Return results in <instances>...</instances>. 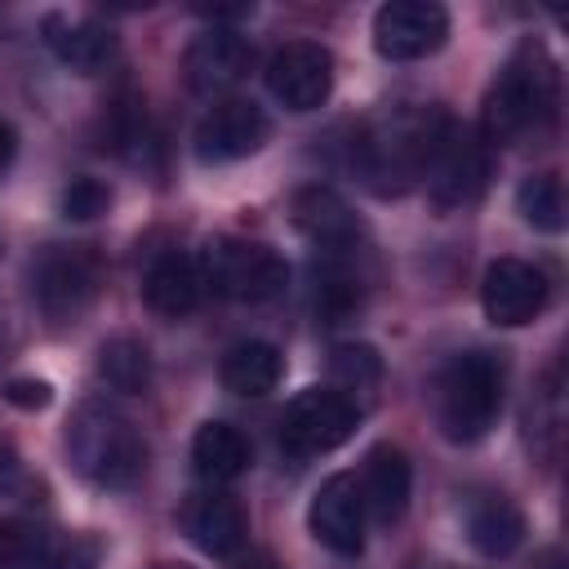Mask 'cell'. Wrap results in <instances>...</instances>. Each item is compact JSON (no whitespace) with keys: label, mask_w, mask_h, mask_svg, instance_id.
Listing matches in <instances>:
<instances>
[{"label":"cell","mask_w":569,"mask_h":569,"mask_svg":"<svg viewBox=\"0 0 569 569\" xmlns=\"http://www.w3.org/2000/svg\"><path fill=\"white\" fill-rule=\"evenodd\" d=\"M449 116L440 107H391L356 138V164L378 196H400L427 178Z\"/></svg>","instance_id":"obj_1"},{"label":"cell","mask_w":569,"mask_h":569,"mask_svg":"<svg viewBox=\"0 0 569 569\" xmlns=\"http://www.w3.org/2000/svg\"><path fill=\"white\" fill-rule=\"evenodd\" d=\"M556 111V62L538 40L520 44L485 93L480 138L485 147H511L538 133Z\"/></svg>","instance_id":"obj_2"},{"label":"cell","mask_w":569,"mask_h":569,"mask_svg":"<svg viewBox=\"0 0 569 569\" xmlns=\"http://www.w3.org/2000/svg\"><path fill=\"white\" fill-rule=\"evenodd\" d=\"M67 458L98 489H124L147 471V436L107 400H84L67 422Z\"/></svg>","instance_id":"obj_3"},{"label":"cell","mask_w":569,"mask_h":569,"mask_svg":"<svg viewBox=\"0 0 569 569\" xmlns=\"http://www.w3.org/2000/svg\"><path fill=\"white\" fill-rule=\"evenodd\" d=\"M507 365L493 351H462L436 378V427L453 445H476L502 413Z\"/></svg>","instance_id":"obj_4"},{"label":"cell","mask_w":569,"mask_h":569,"mask_svg":"<svg viewBox=\"0 0 569 569\" xmlns=\"http://www.w3.org/2000/svg\"><path fill=\"white\" fill-rule=\"evenodd\" d=\"M102 280H107V267L93 244H44L27 267L31 302L53 329L76 325L98 302Z\"/></svg>","instance_id":"obj_5"},{"label":"cell","mask_w":569,"mask_h":569,"mask_svg":"<svg viewBox=\"0 0 569 569\" xmlns=\"http://www.w3.org/2000/svg\"><path fill=\"white\" fill-rule=\"evenodd\" d=\"M200 280L218 298L231 302H271L289 284V267L271 244L240 240V236H218L200 249Z\"/></svg>","instance_id":"obj_6"},{"label":"cell","mask_w":569,"mask_h":569,"mask_svg":"<svg viewBox=\"0 0 569 569\" xmlns=\"http://www.w3.org/2000/svg\"><path fill=\"white\" fill-rule=\"evenodd\" d=\"M356 422L360 409L347 396H338L333 387H307L280 413V445L293 458H320L347 445L356 436Z\"/></svg>","instance_id":"obj_7"},{"label":"cell","mask_w":569,"mask_h":569,"mask_svg":"<svg viewBox=\"0 0 569 569\" xmlns=\"http://www.w3.org/2000/svg\"><path fill=\"white\" fill-rule=\"evenodd\" d=\"M485 178H489V147L476 129L467 124H445L436 151H431V164H427V187H431V200L440 209H462L471 204L480 191H485Z\"/></svg>","instance_id":"obj_8"},{"label":"cell","mask_w":569,"mask_h":569,"mask_svg":"<svg viewBox=\"0 0 569 569\" xmlns=\"http://www.w3.org/2000/svg\"><path fill=\"white\" fill-rule=\"evenodd\" d=\"M449 40V13L436 0H391L373 13V49L387 62L431 58Z\"/></svg>","instance_id":"obj_9"},{"label":"cell","mask_w":569,"mask_h":569,"mask_svg":"<svg viewBox=\"0 0 569 569\" xmlns=\"http://www.w3.org/2000/svg\"><path fill=\"white\" fill-rule=\"evenodd\" d=\"M267 93L284 111H316L333 93V53L316 40H289L267 62Z\"/></svg>","instance_id":"obj_10"},{"label":"cell","mask_w":569,"mask_h":569,"mask_svg":"<svg viewBox=\"0 0 569 569\" xmlns=\"http://www.w3.org/2000/svg\"><path fill=\"white\" fill-rule=\"evenodd\" d=\"M271 138V120L258 102L249 98H222L213 102L200 124H196V156L204 164H231V160H244L253 151H262Z\"/></svg>","instance_id":"obj_11"},{"label":"cell","mask_w":569,"mask_h":569,"mask_svg":"<svg viewBox=\"0 0 569 569\" xmlns=\"http://www.w3.org/2000/svg\"><path fill=\"white\" fill-rule=\"evenodd\" d=\"M547 298H551L547 271L533 267V262H525V258H498V262H489L485 284H480V307L502 329H516V325H529L533 316H542Z\"/></svg>","instance_id":"obj_12"},{"label":"cell","mask_w":569,"mask_h":569,"mask_svg":"<svg viewBox=\"0 0 569 569\" xmlns=\"http://www.w3.org/2000/svg\"><path fill=\"white\" fill-rule=\"evenodd\" d=\"M249 67H253V44L236 27H209L182 53L187 89L191 93H204V98L227 93L231 84H240L249 76Z\"/></svg>","instance_id":"obj_13"},{"label":"cell","mask_w":569,"mask_h":569,"mask_svg":"<svg viewBox=\"0 0 569 569\" xmlns=\"http://www.w3.org/2000/svg\"><path fill=\"white\" fill-rule=\"evenodd\" d=\"M307 529L333 556H360V547H365V498H360L356 476L338 471V476L320 480V489L311 493V507H307Z\"/></svg>","instance_id":"obj_14"},{"label":"cell","mask_w":569,"mask_h":569,"mask_svg":"<svg viewBox=\"0 0 569 569\" xmlns=\"http://www.w3.org/2000/svg\"><path fill=\"white\" fill-rule=\"evenodd\" d=\"M178 525L191 538V547H200L213 560L236 556L244 547V538H249V516H244L240 498L227 493V489H218V485L187 493V502L178 511Z\"/></svg>","instance_id":"obj_15"},{"label":"cell","mask_w":569,"mask_h":569,"mask_svg":"<svg viewBox=\"0 0 569 569\" xmlns=\"http://www.w3.org/2000/svg\"><path fill=\"white\" fill-rule=\"evenodd\" d=\"M293 227L325 253H347L360 240V218L351 213V204L333 191V187H302L293 196Z\"/></svg>","instance_id":"obj_16"},{"label":"cell","mask_w":569,"mask_h":569,"mask_svg":"<svg viewBox=\"0 0 569 569\" xmlns=\"http://www.w3.org/2000/svg\"><path fill=\"white\" fill-rule=\"evenodd\" d=\"M200 293H204V280H200V262L191 253L164 249L142 271V302L164 320L191 316L200 307Z\"/></svg>","instance_id":"obj_17"},{"label":"cell","mask_w":569,"mask_h":569,"mask_svg":"<svg viewBox=\"0 0 569 569\" xmlns=\"http://www.w3.org/2000/svg\"><path fill=\"white\" fill-rule=\"evenodd\" d=\"M356 485H360V498H365V516H373L378 525H396L409 507L413 467H409L400 445H373L365 453V476Z\"/></svg>","instance_id":"obj_18"},{"label":"cell","mask_w":569,"mask_h":569,"mask_svg":"<svg viewBox=\"0 0 569 569\" xmlns=\"http://www.w3.org/2000/svg\"><path fill=\"white\" fill-rule=\"evenodd\" d=\"M44 40L53 49V58L80 76H98L111 58H116V31L98 18H62L49 13L44 18Z\"/></svg>","instance_id":"obj_19"},{"label":"cell","mask_w":569,"mask_h":569,"mask_svg":"<svg viewBox=\"0 0 569 569\" xmlns=\"http://www.w3.org/2000/svg\"><path fill=\"white\" fill-rule=\"evenodd\" d=\"M462 529L467 542L489 560H502L525 542V516L507 493H476L462 511Z\"/></svg>","instance_id":"obj_20"},{"label":"cell","mask_w":569,"mask_h":569,"mask_svg":"<svg viewBox=\"0 0 569 569\" xmlns=\"http://www.w3.org/2000/svg\"><path fill=\"white\" fill-rule=\"evenodd\" d=\"M191 462L209 485H231V480H240L249 471L253 449H249L240 427L213 418V422H200V431L191 440Z\"/></svg>","instance_id":"obj_21"},{"label":"cell","mask_w":569,"mask_h":569,"mask_svg":"<svg viewBox=\"0 0 569 569\" xmlns=\"http://www.w3.org/2000/svg\"><path fill=\"white\" fill-rule=\"evenodd\" d=\"M218 373H222V387L236 396H267L284 378V356L262 338H244V342L227 347Z\"/></svg>","instance_id":"obj_22"},{"label":"cell","mask_w":569,"mask_h":569,"mask_svg":"<svg viewBox=\"0 0 569 569\" xmlns=\"http://www.w3.org/2000/svg\"><path fill=\"white\" fill-rule=\"evenodd\" d=\"M560 436H565V373L556 360V365H547V373L538 378V387L525 405V440L533 445V453L556 458Z\"/></svg>","instance_id":"obj_23"},{"label":"cell","mask_w":569,"mask_h":569,"mask_svg":"<svg viewBox=\"0 0 569 569\" xmlns=\"http://www.w3.org/2000/svg\"><path fill=\"white\" fill-rule=\"evenodd\" d=\"M382 382V356L369 342H342L329 356V382L338 396H347L356 409H365V400L378 391Z\"/></svg>","instance_id":"obj_24"},{"label":"cell","mask_w":569,"mask_h":569,"mask_svg":"<svg viewBox=\"0 0 569 569\" xmlns=\"http://www.w3.org/2000/svg\"><path fill=\"white\" fill-rule=\"evenodd\" d=\"M516 213L547 236H560L569 222V200H565V182L560 173H529L516 187Z\"/></svg>","instance_id":"obj_25"},{"label":"cell","mask_w":569,"mask_h":569,"mask_svg":"<svg viewBox=\"0 0 569 569\" xmlns=\"http://www.w3.org/2000/svg\"><path fill=\"white\" fill-rule=\"evenodd\" d=\"M98 373L111 391L124 396H142L151 387V351L138 338H111L98 351Z\"/></svg>","instance_id":"obj_26"},{"label":"cell","mask_w":569,"mask_h":569,"mask_svg":"<svg viewBox=\"0 0 569 569\" xmlns=\"http://www.w3.org/2000/svg\"><path fill=\"white\" fill-rule=\"evenodd\" d=\"M360 307V276L342 262V253H329L325 267H316V311L338 325Z\"/></svg>","instance_id":"obj_27"},{"label":"cell","mask_w":569,"mask_h":569,"mask_svg":"<svg viewBox=\"0 0 569 569\" xmlns=\"http://www.w3.org/2000/svg\"><path fill=\"white\" fill-rule=\"evenodd\" d=\"M111 187L102 182V178H71L67 187H62V218H71V222H93V218H102L107 209H111Z\"/></svg>","instance_id":"obj_28"},{"label":"cell","mask_w":569,"mask_h":569,"mask_svg":"<svg viewBox=\"0 0 569 569\" xmlns=\"http://www.w3.org/2000/svg\"><path fill=\"white\" fill-rule=\"evenodd\" d=\"M40 538H44V529H31V525L0 516V569H31Z\"/></svg>","instance_id":"obj_29"},{"label":"cell","mask_w":569,"mask_h":569,"mask_svg":"<svg viewBox=\"0 0 569 569\" xmlns=\"http://www.w3.org/2000/svg\"><path fill=\"white\" fill-rule=\"evenodd\" d=\"M4 400L13 409H44L53 400V387L44 378H9L4 382Z\"/></svg>","instance_id":"obj_30"},{"label":"cell","mask_w":569,"mask_h":569,"mask_svg":"<svg viewBox=\"0 0 569 569\" xmlns=\"http://www.w3.org/2000/svg\"><path fill=\"white\" fill-rule=\"evenodd\" d=\"M22 489H31V476L22 471L18 453L0 440V493H22Z\"/></svg>","instance_id":"obj_31"},{"label":"cell","mask_w":569,"mask_h":569,"mask_svg":"<svg viewBox=\"0 0 569 569\" xmlns=\"http://www.w3.org/2000/svg\"><path fill=\"white\" fill-rule=\"evenodd\" d=\"M13 156H18V133L9 120H0V173L13 164Z\"/></svg>","instance_id":"obj_32"},{"label":"cell","mask_w":569,"mask_h":569,"mask_svg":"<svg viewBox=\"0 0 569 569\" xmlns=\"http://www.w3.org/2000/svg\"><path fill=\"white\" fill-rule=\"evenodd\" d=\"M164 569H182V565H164Z\"/></svg>","instance_id":"obj_33"}]
</instances>
